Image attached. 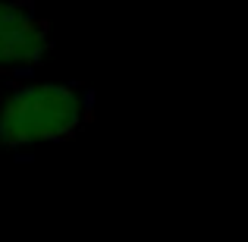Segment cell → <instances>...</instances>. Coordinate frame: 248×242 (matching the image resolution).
<instances>
[{
	"mask_svg": "<svg viewBox=\"0 0 248 242\" xmlns=\"http://www.w3.org/2000/svg\"><path fill=\"white\" fill-rule=\"evenodd\" d=\"M91 120V97L73 82H19L0 97V145L35 148L63 142Z\"/></svg>",
	"mask_w": 248,
	"mask_h": 242,
	"instance_id": "obj_1",
	"label": "cell"
},
{
	"mask_svg": "<svg viewBox=\"0 0 248 242\" xmlns=\"http://www.w3.org/2000/svg\"><path fill=\"white\" fill-rule=\"evenodd\" d=\"M47 54V19L25 0H0V69H31Z\"/></svg>",
	"mask_w": 248,
	"mask_h": 242,
	"instance_id": "obj_2",
	"label": "cell"
}]
</instances>
